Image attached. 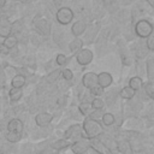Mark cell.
Here are the masks:
<instances>
[{
    "label": "cell",
    "instance_id": "6da1fadb",
    "mask_svg": "<svg viewBox=\"0 0 154 154\" xmlns=\"http://www.w3.org/2000/svg\"><path fill=\"white\" fill-rule=\"evenodd\" d=\"M83 130H84V136L87 138H90V140H94L96 136L101 135L102 131H103V128L102 125L97 122V120H94V119H85L84 123H83Z\"/></svg>",
    "mask_w": 154,
    "mask_h": 154
},
{
    "label": "cell",
    "instance_id": "7a4b0ae2",
    "mask_svg": "<svg viewBox=\"0 0 154 154\" xmlns=\"http://www.w3.org/2000/svg\"><path fill=\"white\" fill-rule=\"evenodd\" d=\"M135 34L141 38H147L153 35V24L148 19H140L135 24Z\"/></svg>",
    "mask_w": 154,
    "mask_h": 154
},
{
    "label": "cell",
    "instance_id": "3957f363",
    "mask_svg": "<svg viewBox=\"0 0 154 154\" xmlns=\"http://www.w3.org/2000/svg\"><path fill=\"white\" fill-rule=\"evenodd\" d=\"M73 17H75L73 11H72L70 7H66V6L58 8V11H57V13H55V19H57V22H58L59 24H61V25H67V24H70V23L72 22Z\"/></svg>",
    "mask_w": 154,
    "mask_h": 154
},
{
    "label": "cell",
    "instance_id": "277c9868",
    "mask_svg": "<svg viewBox=\"0 0 154 154\" xmlns=\"http://www.w3.org/2000/svg\"><path fill=\"white\" fill-rule=\"evenodd\" d=\"M34 25H35V29H36V31L38 34H41L43 36H47V35L51 34V24L46 18L35 19Z\"/></svg>",
    "mask_w": 154,
    "mask_h": 154
},
{
    "label": "cell",
    "instance_id": "5b68a950",
    "mask_svg": "<svg viewBox=\"0 0 154 154\" xmlns=\"http://www.w3.org/2000/svg\"><path fill=\"white\" fill-rule=\"evenodd\" d=\"M76 60L79 65H88L93 60V52L88 48H82L76 53Z\"/></svg>",
    "mask_w": 154,
    "mask_h": 154
},
{
    "label": "cell",
    "instance_id": "8992f818",
    "mask_svg": "<svg viewBox=\"0 0 154 154\" xmlns=\"http://www.w3.org/2000/svg\"><path fill=\"white\" fill-rule=\"evenodd\" d=\"M82 83L87 89H91L97 85V75L94 72H87L82 77Z\"/></svg>",
    "mask_w": 154,
    "mask_h": 154
},
{
    "label": "cell",
    "instance_id": "52a82bcc",
    "mask_svg": "<svg viewBox=\"0 0 154 154\" xmlns=\"http://www.w3.org/2000/svg\"><path fill=\"white\" fill-rule=\"evenodd\" d=\"M99 30H100V23H93V24L88 25L87 29H85V31H84V34H85L84 35L85 41L91 42L96 37V34L99 32Z\"/></svg>",
    "mask_w": 154,
    "mask_h": 154
},
{
    "label": "cell",
    "instance_id": "ba28073f",
    "mask_svg": "<svg viewBox=\"0 0 154 154\" xmlns=\"http://www.w3.org/2000/svg\"><path fill=\"white\" fill-rule=\"evenodd\" d=\"M112 76L108 72H101L97 75V85L101 87L102 89L109 87L112 84Z\"/></svg>",
    "mask_w": 154,
    "mask_h": 154
},
{
    "label": "cell",
    "instance_id": "9c48e42d",
    "mask_svg": "<svg viewBox=\"0 0 154 154\" xmlns=\"http://www.w3.org/2000/svg\"><path fill=\"white\" fill-rule=\"evenodd\" d=\"M85 29H87L85 22H83V20H77L76 23H73V25H72V28H71V32H72L73 36L78 37V36H81L82 34H84Z\"/></svg>",
    "mask_w": 154,
    "mask_h": 154
},
{
    "label": "cell",
    "instance_id": "30bf717a",
    "mask_svg": "<svg viewBox=\"0 0 154 154\" xmlns=\"http://www.w3.org/2000/svg\"><path fill=\"white\" fill-rule=\"evenodd\" d=\"M52 119H53V116L51 113H47V112L40 113L35 117V122L38 126H46L48 123H51Z\"/></svg>",
    "mask_w": 154,
    "mask_h": 154
},
{
    "label": "cell",
    "instance_id": "8fae6325",
    "mask_svg": "<svg viewBox=\"0 0 154 154\" xmlns=\"http://www.w3.org/2000/svg\"><path fill=\"white\" fill-rule=\"evenodd\" d=\"M90 146L94 150H96L99 154H111V152L108 150V148L106 147V144H103L101 141L99 140H91Z\"/></svg>",
    "mask_w": 154,
    "mask_h": 154
},
{
    "label": "cell",
    "instance_id": "7c38bea8",
    "mask_svg": "<svg viewBox=\"0 0 154 154\" xmlns=\"http://www.w3.org/2000/svg\"><path fill=\"white\" fill-rule=\"evenodd\" d=\"M7 129L10 132L20 134L23 131V123L19 119H12V120H10V123L7 125Z\"/></svg>",
    "mask_w": 154,
    "mask_h": 154
},
{
    "label": "cell",
    "instance_id": "4fadbf2b",
    "mask_svg": "<svg viewBox=\"0 0 154 154\" xmlns=\"http://www.w3.org/2000/svg\"><path fill=\"white\" fill-rule=\"evenodd\" d=\"M10 35H11V23L7 22L6 19H0V36L5 38Z\"/></svg>",
    "mask_w": 154,
    "mask_h": 154
},
{
    "label": "cell",
    "instance_id": "5bb4252c",
    "mask_svg": "<svg viewBox=\"0 0 154 154\" xmlns=\"http://www.w3.org/2000/svg\"><path fill=\"white\" fill-rule=\"evenodd\" d=\"M17 43H18L17 37H16V36H13V35H10V36H7V37H5V38H4V41H2V43H1V45H2L7 51H10V49L14 48V47L17 46Z\"/></svg>",
    "mask_w": 154,
    "mask_h": 154
},
{
    "label": "cell",
    "instance_id": "9a60e30c",
    "mask_svg": "<svg viewBox=\"0 0 154 154\" xmlns=\"http://www.w3.org/2000/svg\"><path fill=\"white\" fill-rule=\"evenodd\" d=\"M79 135H81V126L78 124L77 125H71L65 132L66 138H75V137H78Z\"/></svg>",
    "mask_w": 154,
    "mask_h": 154
},
{
    "label": "cell",
    "instance_id": "2e32d148",
    "mask_svg": "<svg viewBox=\"0 0 154 154\" xmlns=\"http://www.w3.org/2000/svg\"><path fill=\"white\" fill-rule=\"evenodd\" d=\"M26 83V79L23 75H16L12 81H11V85L12 88H18V89H22V87Z\"/></svg>",
    "mask_w": 154,
    "mask_h": 154
},
{
    "label": "cell",
    "instance_id": "e0dca14e",
    "mask_svg": "<svg viewBox=\"0 0 154 154\" xmlns=\"http://www.w3.org/2000/svg\"><path fill=\"white\" fill-rule=\"evenodd\" d=\"M83 48V40H81V38H78V37H76V38H73L70 43H69V49L71 51V52H78L79 49H82Z\"/></svg>",
    "mask_w": 154,
    "mask_h": 154
},
{
    "label": "cell",
    "instance_id": "ac0fdd59",
    "mask_svg": "<svg viewBox=\"0 0 154 154\" xmlns=\"http://www.w3.org/2000/svg\"><path fill=\"white\" fill-rule=\"evenodd\" d=\"M87 149H88V143L82 142V141L81 142H76L72 146V150H73L75 154H83V153L87 152Z\"/></svg>",
    "mask_w": 154,
    "mask_h": 154
},
{
    "label": "cell",
    "instance_id": "d6986e66",
    "mask_svg": "<svg viewBox=\"0 0 154 154\" xmlns=\"http://www.w3.org/2000/svg\"><path fill=\"white\" fill-rule=\"evenodd\" d=\"M142 85H143V81H142V78L138 77V76H135V77H132V78L129 81V87H130L131 89H134L135 91L138 90V89H141Z\"/></svg>",
    "mask_w": 154,
    "mask_h": 154
},
{
    "label": "cell",
    "instance_id": "ffe728a7",
    "mask_svg": "<svg viewBox=\"0 0 154 154\" xmlns=\"http://www.w3.org/2000/svg\"><path fill=\"white\" fill-rule=\"evenodd\" d=\"M147 73H148V82H153V78H154V60L153 58H149L147 60Z\"/></svg>",
    "mask_w": 154,
    "mask_h": 154
},
{
    "label": "cell",
    "instance_id": "44dd1931",
    "mask_svg": "<svg viewBox=\"0 0 154 154\" xmlns=\"http://www.w3.org/2000/svg\"><path fill=\"white\" fill-rule=\"evenodd\" d=\"M120 96L125 100H130L135 96V90L131 89L130 87H124L122 90H120Z\"/></svg>",
    "mask_w": 154,
    "mask_h": 154
},
{
    "label": "cell",
    "instance_id": "7402d4cb",
    "mask_svg": "<svg viewBox=\"0 0 154 154\" xmlns=\"http://www.w3.org/2000/svg\"><path fill=\"white\" fill-rule=\"evenodd\" d=\"M23 93H22V89H18V88H11L10 93H8V96H10V100L11 101H18L20 97H22Z\"/></svg>",
    "mask_w": 154,
    "mask_h": 154
},
{
    "label": "cell",
    "instance_id": "603a6c76",
    "mask_svg": "<svg viewBox=\"0 0 154 154\" xmlns=\"http://www.w3.org/2000/svg\"><path fill=\"white\" fill-rule=\"evenodd\" d=\"M118 149L122 154H132V149L131 146L126 142V141H122L118 143Z\"/></svg>",
    "mask_w": 154,
    "mask_h": 154
},
{
    "label": "cell",
    "instance_id": "cb8c5ba5",
    "mask_svg": "<svg viewBox=\"0 0 154 154\" xmlns=\"http://www.w3.org/2000/svg\"><path fill=\"white\" fill-rule=\"evenodd\" d=\"M78 108H79V112H81L83 116L90 114V113H91V109H93V107H91V105H90L89 102H82Z\"/></svg>",
    "mask_w": 154,
    "mask_h": 154
},
{
    "label": "cell",
    "instance_id": "d4e9b609",
    "mask_svg": "<svg viewBox=\"0 0 154 154\" xmlns=\"http://www.w3.org/2000/svg\"><path fill=\"white\" fill-rule=\"evenodd\" d=\"M114 122H116V118H114V116L112 113H103V116H102V123L106 126L112 125Z\"/></svg>",
    "mask_w": 154,
    "mask_h": 154
},
{
    "label": "cell",
    "instance_id": "484cf974",
    "mask_svg": "<svg viewBox=\"0 0 154 154\" xmlns=\"http://www.w3.org/2000/svg\"><path fill=\"white\" fill-rule=\"evenodd\" d=\"M60 71H61V70L58 69V70H54V71H52L51 73H48L47 78H46L47 82H48V83H53V82H55V81L58 79V77L60 76Z\"/></svg>",
    "mask_w": 154,
    "mask_h": 154
},
{
    "label": "cell",
    "instance_id": "4316f807",
    "mask_svg": "<svg viewBox=\"0 0 154 154\" xmlns=\"http://www.w3.org/2000/svg\"><path fill=\"white\" fill-rule=\"evenodd\" d=\"M144 91L150 99L154 97V84H153V82H147L144 84Z\"/></svg>",
    "mask_w": 154,
    "mask_h": 154
},
{
    "label": "cell",
    "instance_id": "83f0119b",
    "mask_svg": "<svg viewBox=\"0 0 154 154\" xmlns=\"http://www.w3.org/2000/svg\"><path fill=\"white\" fill-rule=\"evenodd\" d=\"M67 144H69V142L66 141V140H58V141H55L53 144H52V147L54 148V149H63V148H65V147H67Z\"/></svg>",
    "mask_w": 154,
    "mask_h": 154
},
{
    "label": "cell",
    "instance_id": "f1b7e54d",
    "mask_svg": "<svg viewBox=\"0 0 154 154\" xmlns=\"http://www.w3.org/2000/svg\"><path fill=\"white\" fill-rule=\"evenodd\" d=\"M91 107L94 108V109H102V107H103V101L101 100V99H99V97H95L93 101H91Z\"/></svg>",
    "mask_w": 154,
    "mask_h": 154
},
{
    "label": "cell",
    "instance_id": "f546056e",
    "mask_svg": "<svg viewBox=\"0 0 154 154\" xmlns=\"http://www.w3.org/2000/svg\"><path fill=\"white\" fill-rule=\"evenodd\" d=\"M20 137H22L20 134H17V132H10V131H8V134L6 135V138H7L10 142H13V143H14V142H18V141L20 140Z\"/></svg>",
    "mask_w": 154,
    "mask_h": 154
},
{
    "label": "cell",
    "instance_id": "4dcf8cb0",
    "mask_svg": "<svg viewBox=\"0 0 154 154\" xmlns=\"http://www.w3.org/2000/svg\"><path fill=\"white\" fill-rule=\"evenodd\" d=\"M57 64L59 65V66H64V65H66V63H67V57L66 55H64V54H58L57 55Z\"/></svg>",
    "mask_w": 154,
    "mask_h": 154
},
{
    "label": "cell",
    "instance_id": "1f68e13d",
    "mask_svg": "<svg viewBox=\"0 0 154 154\" xmlns=\"http://www.w3.org/2000/svg\"><path fill=\"white\" fill-rule=\"evenodd\" d=\"M103 116V112L102 109H95L90 113V119H94V120H97L99 118H101Z\"/></svg>",
    "mask_w": 154,
    "mask_h": 154
},
{
    "label": "cell",
    "instance_id": "d6a6232c",
    "mask_svg": "<svg viewBox=\"0 0 154 154\" xmlns=\"http://www.w3.org/2000/svg\"><path fill=\"white\" fill-rule=\"evenodd\" d=\"M60 75H61L65 79H67V81H70V79L72 78V71H71L70 69H64V70H61V71H60Z\"/></svg>",
    "mask_w": 154,
    "mask_h": 154
},
{
    "label": "cell",
    "instance_id": "836d02e7",
    "mask_svg": "<svg viewBox=\"0 0 154 154\" xmlns=\"http://www.w3.org/2000/svg\"><path fill=\"white\" fill-rule=\"evenodd\" d=\"M146 46L149 51H153L154 49V36L150 35L149 37H147V41H146Z\"/></svg>",
    "mask_w": 154,
    "mask_h": 154
},
{
    "label": "cell",
    "instance_id": "e575fe53",
    "mask_svg": "<svg viewBox=\"0 0 154 154\" xmlns=\"http://www.w3.org/2000/svg\"><path fill=\"white\" fill-rule=\"evenodd\" d=\"M90 93H91L93 95H95V96H99V95H101V94L103 93V89H102L101 87L96 85V87H94V88L90 89Z\"/></svg>",
    "mask_w": 154,
    "mask_h": 154
},
{
    "label": "cell",
    "instance_id": "d590c367",
    "mask_svg": "<svg viewBox=\"0 0 154 154\" xmlns=\"http://www.w3.org/2000/svg\"><path fill=\"white\" fill-rule=\"evenodd\" d=\"M6 2H7V0H0V10L5 7V5H6Z\"/></svg>",
    "mask_w": 154,
    "mask_h": 154
},
{
    "label": "cell",
    "instance_id": "8d00e7d4",
    "mask_svg": "<svg viewBox=\"0 0 154 154\" xmlns=\"http://www.w3.org/2000/svg\"><path fill=\"white\" fill-rule=\"evenodd\" d=\"M150 6H154V0H146Z\"/></svg>",
    "mask_w": 154,
    "mask_h": 154
},
{
    "label": "cell",
    "instance_id": "74e56055",
    "mask_svg": "<svg viewBox=\"0 0 154 154\" xmlns=\"http://www.w3.org/2000/svg\"><path fill=\"white\" fill-rule=\"evenodd\" d=\"M20 1H25V0H20Z\"/></svg>",
    "mask_w": 154,
    "mask_h": 154
}]
</instances>
